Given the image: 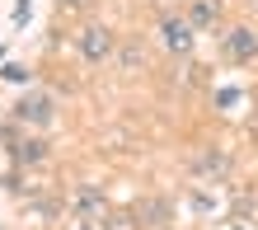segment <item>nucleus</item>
<instances>
[{
    "label": "nucleus",
    "mask_w": 258,
    "mask_h": 230,
    "mask_svg": "<svg viewBox=\"0 0 258 230\" xmlns=\"http://www.w3.org/2000/svg\"><path fill=\"white\" fill-rule=\"evenodd\" d=\"M188 24H192V28L221 24V0H192V5H188Z\"/></svg>",
    "instance_id": "obj_8"
},
{
    "label": "nucleus",
    "mask_w": 258,
    "mask_h": 230,
    "mask_svg": "<svg viewBox=\"0 0 258 230\" xmlns=\"http://www.w3.org/2000/svg\"><path fill=\"white\" fill-rule=\"evenodd\" d=\"M5 80L10 85H28V71L24 66H5Z\"/></svg>",
    "instance_id": "obj_11"
},
{
    "label": "nucleus",
    "mask_w": 258,
    "mask_h": 230,
    "mask_svg": "<svg viewBox=\"0 0 258 230\" xmlns=\"http://www.w3.org/2000/svg\"><path fill=\"white\" fill-rule=\"evenodd\" d=\"M225 56H230L235 66H249V61H258V28L235 24L230 33H225Z\"/></svg>",
    "instance_id": "obj_3"
},
{
    "label": "nucleus",
    "mask_w": 258,
    "mask_h": 230,
    "mask_svg": "<svg viewBox=\"0 0 258 230\" xmlns=\"http://www.w3.org/2000/svg\"><path fill=\"white\" fill-rule=\"evenodd\" d=\"M192 33H197V28L188 19H164L160 24V47L174 52V56H188L192 52Z\"/></svg>",
    "instance_id": "obj_4"
},
{
    "label": "nucleus",
    "mask_w": 258,
    "mask_h": 230,
    "mask_svg": "<svg viewBox=\"0 0 258 230\" xmlns=\"http://www.w3.org/2000/svg\"><path fill=\"white\" fill-rule=\"evenodd\" d=\"M169 216H174V207L164 202V197H146V202L136 207V221H141L146 230H164V225H169Z\"/></svg>",
    "instance_id": "obj_7"
},
{
    "label": "nucleus",
    "mask_w": 258,
    "mask_h": 230,
    "mask_svg": "<svg viewBox=\"0 0 258 230\" xmlns=\"http://www.w3.org/2000/svg\"><path fill=\"white\" fill-rule=\"evenodd\" d=\"M141 221H136V211H108L103 216V230H136Z\"/></svg>",
    "instance_id": "obj_10"
},
{
    "label": "nucleus",
    "mask_w": 258,
    "mask_h": 230,
    "mask_svg": "<svg viewBox=\"0 0 258 230\" xmlns=\"http://www.w3.org/2000/svg\"><path fill=\"white\" fill-rule=\"evenodd\" d=\"M253 14H258V0H253Z\"/></svg>",
    "instance_id": "obj_14"
},
{
    "label": "nucleus",
    "mask_w": 258,
    "mask_h": 230,
    "mask_svg": "<svg viewBox=\"0 0 258 230\" xmlns=\"http://www.w3.org/2000/svg\"><path fill=\"white\" fill-rule=\"evenodd\" d=\"M71 207H75V216H80V221H99V216H108V202H103V193H99V188H89V183H80V188L71 193Z\"/></svg>",
    "instance_id": "obj_5"
},
{
    "label": "nucleus",
    "mask_w": 258,
    "mask_h": 230,
    "mask_svg": "<svg viewBox=\"0 0 258 230\" xmlns=\"http://www.w3.org/2000/svg\"><path fill=\"white\" fill-rule=\"evenodd\" d=\"M61 5H66V10H80V5H89V0H61Z\"/></svg>",
    "instance_id": "obj_13"
},
{
    "label": "nucleus",
    "mask_w": 258,
    "mask_h": 230,
    "mask_svg": "<svg viewBox=\"0 0 258 230\" xmlns=\"http://www.w3.org/2000/svg\"><path fill=\"white\" fill-rule=\"evenodd\" d=\"M71 230H103V225H94V221H80V225H71Z\"/></svg>",
    "instance_id": "obj_12"
},
{
    "label": "nucleus",
    "mask_w": 258,
    "mask_h": 230,
    "mask_svg": "<svg viewBox=\"0 0 258 230\" xmlns=\"http://www.w3.org/2000/svg\"><path fill=\"white\" fill-rule=\"evenodd\" d=\"M117 47V38H113V28L108 24H85L80 33H75V52H80L89 66H99V61H108Z\"/></svg>",
    "instance_id": "obj_1"
},
{
    "label": "nucleus",
    "mask_w": 258,
    "mask_h": 230,
    "mask_svg": "<svg viewBox=\"0 0 258 230\" xmlns=\"http://www.w3.org/2000/svg\"><path fill=\"white\" fill-rule=\"evenodd\" d=\"M192 174L197 179H225L230 174V155H225V150H202V155H192Z\"/></svg>",
    "instance_id": "obj_6"
},
{
    "label": "nucleus",
    "mask_w": 258,
    "mask_h": 230,
    "mask_svg": "<svg viewBox=\"0 0 258 230\" xmlns=\"http://www.w3.org/2000/svg\"><path fill=\"white\" fill-rule=\"evenodd\" d=\"M52 113H56V99L47 89H28V94L14 103V118H19L24 127H52Z\"/></svg>",
    "instance_id": "obj_2"
},
{
    "label": "nucleus",
    "mask_w": 258,
    "mask_h": 230,
    "mask_svg": "<svg viewBox=\"0 0 258 230\" xmlns=\"http://www.w3.org/2000/svg\"><path fill=\"white\" fill-rule=\"evenodd\" d=\"M14 160H24V164H42V160H47V141H24L19 150H14Z\"/></svg>",
    "instance_id": "obj_9"
}]
</instances>
